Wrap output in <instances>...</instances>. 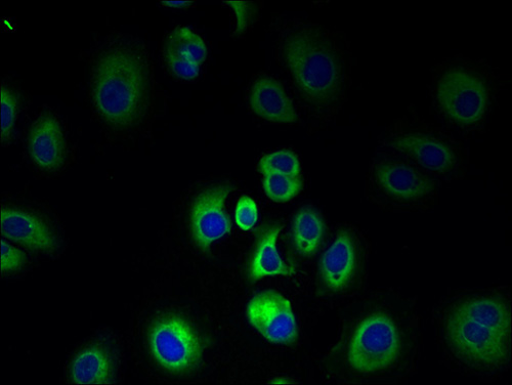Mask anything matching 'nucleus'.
<instances>
[{
  "mask_svg": "<svg viewBox=\"0 0 512 385\" xmlns=\"http://www.w3.org/2000/svg\"><path fill=\"white\" fill-rule=\"evenodd\" d=\"M250 325L276 345H291L297 338L296 319L288 299L275 290L254 295L246 308Z\"/></svg>",
  "mask_w": 512,
  "mask_h": 385,
  "instance_id": "nucleus-9",
  "label": "nucleus"
},
{
  "mask_svg": "<svg viewBox=\"0 0 512 385\" xmlns=\"http://www.w3.org/2000/svg\"><path fill=\"white\" fill-rule=\"evenodd\" d=\"M442 183L404 156L379 147L367 182V194L390 212H418L433 208Z\"/></svg>",
  "mask_w": 512,
  "mask_h": 385,
  "instance_id": "nucleus-7",
  "label": "nucleus"
},
{
  "mask_svg": "<svg viewBox=\"0 0 512 385\" xmlns=\"http://www.w3.org/2000/svg\"><path fill=\"white\" fill-rule=\"evenodd\" d=\"M235 221L243 231H250L259 221V207L249 197L239 199L235 210Z\"/></svg>",
  "mask_w": 512,
  "mask_h": 385,
  "instance_id": "nucleus-22",
  "label": "nucleus"
},
{
  "mask_svg": "<svg viewBox=\"0 0 512 385\" xmlns=\"http://www.w3.org/2000/svg\"><path fill=\"white\" fill-rule=\"evenodd\" d=\"M379 147L404 156L442 184L459 181L466 173L464 144L446 128L426 121L414 107L387 128Z\"/></svg>",
  "mask_w": 512,
  "mask_h": 385,
  "instance_id": "nucleus-6",
  "label": "nucleus"
},
{
  "mask_svg": "<svg viewBox=\"0 0 512 385\" xmlns=\"http://www.w3.org/2000/svg\"><path fill=\"white\" fill-rule=\"evenodd\" d=\"M360 263L359 244L355 235L340 231L320 260L319 272L324 287L341 292L354 281Z\"/></svg>",
  "mask_w": 512,
  "mask_h": 385,
  "instance_id": "nucleus-11",
  "label": "nucleus"
},
{
  "mask_svg": "<svg viewBox=\"0 0 512 385\" xmlns=\"http://www.w3.org/2000/svg\"><path fill=\"white\" fill-rule=\"evenodd\" d=\"M153 94L146 53L118 40L98 57L92 76V95L99 115L115 127H131L149 111Z\"/></svg>",
  "mask_w": 512,
  "mask_h": 385,
  "instance_id": "nucleus-4",
  "label": "nucleus"
},
{
  "mask_svg": "<svg viewBox=\"0 0 512 385\" xmlns=\"http://www.w3.org/2000/svg\"><path fill=\"white\" fill-rule=\"evenodd\" d=\"M423 333L414 298L388 288L355 323L345 360L357 375L387 384L408 381L418 370Z\"/></svg>",
  "mask_w": 512,
  "mask_h": 385,
  "instance_id": "nucleus-2",
  "label": "nucleus"
},
{
  "mask_svg": "<svg viewBox=\"0 0 512 385\" xmlns=\"http://www.w3.org/2000/svg\"><path fill=\"white\" fill-rule=\"evenodd\" d=\"M26 263L25 253L7 241H2V272L15 273Z\"/></svg>",
  "mask_w": 512,
  "mask_h": 385,
  "instance_id": "nucleus-23",
  "label": "nucleus"
},
{
  "mask_svg": "<svg viewBox=\"0 0 512 385\" xmlns=\"http://www.w3.org/2000/svg\"><path fill=\"white\" fill-rule=\"evenodd\" d=\"M71 380L75 384H109L114 377V364L109 353L100 346L79 352L71 364Z\"/></svg>",
  "mask_w": 512,
  "mask_h": 385,
  "instance_id": "nucleus-17",
  "label": "nucleus"
},
{
  "mask_svg": "<svg viewBox=\"0 0 512 385\" xmlns=\"http://www.w3.org/2000/svg\"><path fill=\"white\" fill-rule=\"evenodd\" d=\"M149 349L155 362L172 373L193 370L203 354L197 332L188 321L176 316L163 318L152 327Z\"/></svg>",
  "mask_w": 512,
  "mask_h": 385,
  "instance_id": "nucleus-8",
  "label": "nucleus"
},
{
  "mask_svg": "<svg viewBox=\"0 0 512 385\" xmlns=\"http://www.w3.org/2000/svg\"><path fill=\"white\" fill-rule=\"evenodd\" d=\"M263 176L265 193L275 202H288L302 191L303 181L300 177L278 174H264Z\"/></svg>",
  "mask_w": 512,
  "mask_h": 385,
  "instance_id": "nucleus-19",
  "label": "nucleus"
},
{
  "mask_svg": "<svg viewBox=\"0 0 512 385\" xmlns=\"http://www.w3.org/2000/svg\"><path fill=\"white\" fill-rule=\"evenodd\" d=\"M2 143H7L13 134L19 112V98L17 94L2 84Z\"/></svg>",
  "mask_w": 512,
  "mask_h": 385,
  "instance_id": "nucleus-21",
  "label": "nucleus"
},
{
  "mask_svg": "<svg viewBox=\"0 0 512 385\" xmlns=\"http://www.w3.org/2000/svg\"><path fill=\"white\" fill-rule=\"evenodd\" d=\"M3 236L27 249L52 252L58 246L56 234L51 227L33 213L13 207H2Z\"/></svg>",
  "mask_w": 512,
  "mask_h": 385,
  "instance_id": "nucleus-13",
  "label": "nucleus"
},
{
  "mask_svg": "<svg viewBox=\"0 0 512 385\" xmlns=\"http://www.w3.org/2000/svg\"><path fill=\"white\" fill-rule=\"evenodd\" d=\"M251 111L259 117L275 123H294L298 120L291 99L282 84L269 76L256 79L249 95Z\"/></svg>",
  "mask_w": 512,
  "mask_h": 385,
  "instance_id": "nucleus-15",
  "label": "nucleus"
},
{
  "mask_svg": "<svg viewBox=\"0 0 512 385\" xmlns=\"http://www.w3.org/2000/svg\"><path fill=\"white\" fill-rule=\"evenodd\" d=\"M437 350L451 371L495 380L511 366V294L508 286L459 288L433 310Z\"/></svg>",
  "mask_w": 512,
  "mask_h": 385,
  "instance_id": "nucleus-1",
  "label": "nucleus"
},
{
  "mask_svg": "<svg viewBox=\"0 0 512 385\" xmlns=\"http://www.w3.org/2000/svg\"><path fill=\"white\" fill-rule=\"evenodd\" d=\"M225 4L232 8L236 15V32L235 35L243 34L252 22L255 13V6L252 3L246 2H225Z\"/></svg>",
  "mask_w": 512,
  "mask_h": 385,
  "instance_id": "nucleus-24",
  "label": "nucleus"
},
{
  "mask_svg": "<svg viewBox=\"0 0 512 385\" xmlns=\"http://www.w3.org/2000/svg\"><path fill=\"white\" fill-rule=\"evenodd\" d=\"M280 231L279 226H270L261 233L250 264V277L253 280L266 277H288L294 274V271L282 259L277 248Z\"/></svg>",
  "mask_w": 512,
  "mask_h": 385,
  "instance_id": "nucleus-16",
  "label": "nucleus"
},
{
  "mask_svg": "<svg viewBox=\"0 0 512 385\" xmlns=\"http://www.w3.org/2000/svg\"><path fill=\"white\" fill-rule=\"evenodd\" d=\"M206 56L204 40L189 27H178L166 39L164 57L167 67L180 79H195Z\"/></svg>",
  "mask_w": 512,
  "mask_h": 385,
  "instance_id": "nucleus-14",
  "label": "nucleus"
},
{
  "mask_svg": "<svg viewBox=\"0 0 512 385\" xmlns=\"http://www.w3.org/2000/svg\"><path fill=\"white\" fill-rule=\"evenodd\" d=\"M259 169L264 174H278L300 177L301 161L293 152L280 150L265 155L259 163Z\"/></svg>",
  "mask_w": 512,
  "mask_h": 385,
  "instance_id": "nucleus-20",
  "label": "nucleus"
},
{
  "mask_svg": "<svg viewBox=\"0 0 512 385\" xmlns=\"http://www.w3.org/2000/svg\"><path fill=\"white\" fill-rule=\"evenodd\" d=\"M497 77L486 63L458 56L434 70L431 97L449 127L469 134L484 126L498 93Z\"/></svg>",
  "mask_w": 512,
  "mask_h": 385,
  "instance_id": "nucleus-5",
  "label": "nucleus"
},
{
  "mask_svg": "<svg viewBox=\"0 0 512 385\" xmlns=\"http://www.w3.org/2000/svg\"><path fill=\"white\" fill-rule=\"evenodd\" d=\"M325 225L319 213L305 207L296 213L292 224L295 250L303 256L314 255L324 238Z\"/></svg>",
  "mask_w": 512,
  "mask_h": 385,
  "instance_id": "nucleus-18",
  "label": "nucleus"
},
{
  "mask_svg": "<svg viewBox=\"0 0 512 385\" xmlns=\"http://www.w3.org/2000/svg\"><path fill=\"white\" fill-rule=\"evenodd\" d=\"M271 383H273V384H289V383H294V382L288 378H276V379L272 380Z\"/></svg>",
  "mask_w": 512,
  "mask_h": 385,
  "instance_id": "nucleus-26",
  "label": "nucleus"
},
{
  "mask_svg": "<svg viewBox=\"0 0 512 385\" xmlns=\"http://www.w3.org/2000/svg\"><path fill=\"white\" fill-rule=\"evenodd\" d=\"M231 191L230 185L221 184L204 190L195 199L190 219L192 235L199 248L206 250L230 234L232 224L226 201Z\"/></svg>",
  "mask_w": 512,
  "mask_h": 385,
  "instance_id": "nucleus-10",
  "label": "nucleus"
},
{
  "mask_svg": "<svg viewBox=\"0 0 512 385\" xmlns=\"http://www.w3.org/2000/svg\"><path fill=\"white\" fill-rule=\"evenodd\" d=\"M29 154L40 169L54 171L66 160L67 143L59 119L49 113L41 114L32 124L28 138Z\"/></svg>",
  "mask_w": 512,
  "mask_h": 385,
  "instance_id": "nucleus-12",
  "label": "nucleus"
},
{
  "mask_svg": "<svg viewBox=\"0 0 512 385\" xmlns=\"http://www.w3.org/2000/svg\"><path fill=\"white\" fill-rule=\"evenodd\" d=\"M161 4H163L164 6H166L168 8L184 9V8L192 6V4H194V3H191V2H162Z\"/></svg>",
  "mask_w": 512,
  "mask_h": 385,
  "instance_id": "nucleus-25",
  "label": "nucleus"
},
{
  "mask_svg": "<svg viewBox=\"0 0 512 385\" xmlns=\"http://www.w3.org/2000/svg\"><path fill=\"white\" fill-rule=\"evenodd\" d=\"M276 56L308 116L328 121L344 104L350 81L346 40L320 25L282 20Z\"/></svg>",
  "mask_w": 512,
  "mask_h": 385,
  "instance_id": "nucleus-3",
  "label": "nucleus"
}]
</instances>
